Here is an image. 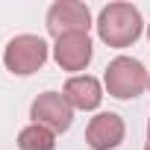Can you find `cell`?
Listing matches in <instances>:
<instances>
[{"label":"cell","instance_id":"obj_1","mask_svg":"<svg viewBox=\"0 0 150 150\" xmlns=\"http://www.w3.org/2000/svg\"><path fill=\"white\" fill-rule=\"evenodd\" d=\"M97 35L103 44L109 47H129L138 41L141 30H144V21H141V12L132 6V3H109L100 9L97 15Z\"/></svg>","mask_w":150,"mask_h":150},{"label":"cell","instance_id":"obj_2","mask_svg":"<svg viewBox=\"0 0 150 150\" xmlns=\"http://www.w3.org/2000/svg\"><path fill=\"white\" fill-rule=\"evenodd\" d=\"M150 83V74L147 68L132 59V56H115L109 65H106V74H103V86L112 97L118 100H132L138 97Z\"/></svg>","mask_w":150,"mask_h":150},{"label":"cell","instance_id":"obj_3","mask_svg":"<svg viewBox=\"0 0 150 150\" xmlns=\"http://www.w3.org/2000/svg\"><path fill=\"white\" fill-rule=\"evenodd\" d=\"M47 53H50V47H47L44 38L24 33V35H15L6 44L3 65H6L9 74H15V77H30V74H35L47 62Z\"/></svg>","mask_w":150,"mask_h":150},{"label":"cell","instance_id":"obj_4","mask_svg":"<svg viewBox=\"0 0 150 150\" xmlns=\"http://www.w3.org/2000/svg\"><path fill=\"white\" fill-rule=\"evenodd\" d=\"M91 12L80 0H56L47 12V33L53 38L71 35V33H88Z\"/></svg>","mask_w":150,"mask_h":150},{"label":"cell","instance_id":"obj_5","mask_svg":"<svg viewBox=\"0 0 150 150\" xmlns=\"http://www.w3.org/2000/svg\"><path fill=\"white\" fill-rule=\"evenodd\" d=\"M30 118H33V124H41V127H47V129H53V132H65V129H71V124H74V109H71V103L65 100V94H59V91H44V94H38V97L33 100Z\"/></svg>","mask_w":150,"mask_h":150},{"label":"cell","instance_id":"obj_6","mask_svg":"<svg viewBox=\"0 0 150 150\" xmlns=\"http://www.w3.org/2000/svg\"><path fill=\"white\" fill-rule=\"evenodd\" d=\"M91 56H94V44L88 33H71V35L56 38L53 44V59L62 71H86Z\"/></svg>","mask_w":150,"mask_h":150},{"label":"cell","instance_id":"obj_7","mask_svg":"<svg viewBox=\"0 0 150 150\" xmlns=\"http://www.w3.org/2000/svg\"><path fill=\"white\" fill-rule=\"evenodd\" d=\"M127 135V127H124V118L115 115V112H100L88 121L86 127V141L91 150H115Z\"/></svg>","mask_w":150,"mask_h":150},{"label":"cell","instance_id":"obj_8","mask_svg":"<svg viewBox=\"0 0 150 150\" xmlns=\"http://www.w3.org/2000/svg\"><path fill=\"white\" fill-rule=\"evenodd\" d=\"M65 100L71 103V109H83V112H91L100 106L103 100V86L97 77H91V74H77V77H71L62 88Z\"/></svg>","mask_w":150,"mask_h":150},{"label":"cell","instance_id":"obj_9","mask_svg":"<svg viewBox=\"0 0 150 150\" xmlns=\"http://www.w3.org/2000/svg\"><path fill=\"white\" fill-rule=\"evenodd\" d=\"M53 147H56V132L41 124H30L18 132V150H53Z\"/></svg>","mask_w":150,"mask_h":150},{"label":"cell","instance_id":"obj_10","mask_svg":"<svg viewBox=\"0 0 150 150\" xmlns=\"http://www.w3.org/2000/svg\"><path fill=\"white\" fill-rule=\"evenodd\" d=\"M147 141H150V121H147Z\"/></svg>","mask_w":150,"mask_h":150},{"label":"cell","instance_id":"obj_11","mask_svg":"<svg viewBox=\"0 0 150 150\" xmlns=\"http://www.w3.org/2000/svg\"><path fill=\"white\" fill-rule=\"evenodd\" d=\"M147 41H150V24H147Z\"/></svg>","mask_w":150,"mask_h":150},{"label":"cell","instance_id":"obj_12","mask_svg":"<svg viewBox=\"0 0 150 150\" xmlns=\"http://www.w3.org/2000/svg\"><path fill=\"white\" fill-rule=\"evenodd\" d=\"M144 150H150V141H147V144H144Z\"/></svg>","mask_w":150,"mask_h":150},{"label":"cell","instance_id":"obj_13","mask_svg":"<svg viewBox=\"0 0 150 150\" xmlns=\"http://www.w3.org/2000/svg\"><path fill=\"white\" fill-rule=\"evenodd\" d=\"M147 88H150V83H147Z\"/></svg>","mask_w":150,"mask_h":150}]
</instances>
